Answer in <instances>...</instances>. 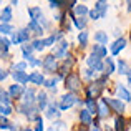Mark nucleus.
I'll list each match as a JSON object with an SVG mask.
<instances>
[{
  "instance_id": "obj_1",
  "label": "nucleus",
  "mask_w": 131,
  "mask_h": 131,
  "mask_svg": "<svg viewBox=\"0 0 131 131\" xmlns=\"http://www.w3.org/2000/svg\"><path fill=\"white\" fill-rule=\"evenodd\" d=\"M86 65L90 70L93 71H103V68H105V65H103V60L98 57H95V55H90L86 57Z\"/></svg>"
},
{
  "instance_id": "obj_2",
  "label": "nucleus",
  "mask_w": 131,
  "mask_h": 131,
  "mask_svg": "<svg viewBox=\"0 0 131 131\" xmlns=\"http://www.w3.org/2000/svg\"><path fill=\"white\" fill-rule=\"evenodd\" d=\"M103 101H105L108 106H111L113 111L119 113V115H121V113L126 110V105L121 101V100H118V98H103Z\"/></svg>"
},
{
  "instance_id": "obj_3",
  "label": "nucleus",
  "mask_w": 131,
  "mask_h": 131,
  "mask_svg": "<svg viewBox=\"0 0 131 131\" xmlns=\"http://www.w3.org/2000/svg\"><path fill=\"white\" fill-rule=\"evenodd\" d=\"M75 103H77V96H75L73 93H67V95L61 96V101H60V105H58V108L63 110V111H67V110L71 108Z\"/></svg>"
},
{
  "instance_id": "obj_4",
  "label": "nucleus",
  "mask_w": 131,
  "mask_h": 131,
  "mask_svg": "<svg viewBox=\"0 0 131 131\" xmlns=\"http://www.w3.org/2000/svg\"><path fill=\"white\" fill-rule=\"evenodd\" d=\"M42 67H43V70H45V71H48V73H53V71L58 68L57 58H55L53 55H48V57L42 61Z\"/></svg>"
},
{
  "instance_id": "obj_5",
  "label": "nucleus",
  "mask_w": 131,
  "mask_h": 131,
  "mask_svg": "<svg viewBox=\"0 0 131 131\" xmlns=\"http://www.w3.org/2000/svg\"><path fill=\"white\" fill-rule=\"evenodd\" d=\"M116 96H118V100H121L123 103H129L131 101V93L129 90L125 86V85L118 83V86H116Z\"/></svg>"
},
{
  "instance_id": "obj_6",
  "label": "nucleus",
  "mask_w": 131,
  "mask_h": 131,
  "mask_svg": "<svg viewBox=\"0 0 131 131\" xmlns=\"http://www.w3.org/2000/svg\"><path fill=\"white\" fill-rule=\"evenodd\" d=\"M68 50V43L65 42V40H61L58 45H55V48H53V57L55 58H65L67 55H65V51Z\"/></svg>"
},
{
  "instance_id": "obj_7",
  "label": "nucleus",
  "mask_w": 131,
  "mask_h": 131,
  "mask_svg": "<svg viewBox=\"0 0 131 131\" xmlns=\"http://www.w3.org/2000/svg\"><path fill=\"white\" fill-rule=\"evenodd\" d=\"M67 88L71 90V91H77L78 88H80V78L77 77V75H68L67 77Z\"/></svg>"
},
{
  "instance_id": "obj_8",
  "label": "nucleus",
  "mask_w": 131,
  "mask_h": 131,
  "mask_svg": "<svg viewBox=\"0 0 131 131\" xmlns=\"http://www.w3.org/2000/svg\"><path fill=\"white\" fill-rule=\"evenodd\" d=\"M22 96H23V105H33V103H35L37 93H35V90H33V88H28V90L25 88V91H23Z\"/></svg>"
},
{
  "instance_id": "obj_9",
  "label": "nucleus",
  "mask_w": 131,
  "mask_h": 131,
  "mask_svg": "<svg viewBox=\"0 0 131 131\" xmlns=\"http://www.w3.org/2000/svg\"><path fill=\"white\" fill-rule=\"evenodd\" d=\"M47 118H51V119L60 118V111H58V105H57V103H50V105H47Z\"/></svg>"
},
{
  "instance_id": "obj_10",
  "label": "nucleus",
  "mask_w": 131,
  "mask_h": 131,
  "mask_svg": "<svg viewBox=\"0 0 131 131\" xmlns=\"http://www.w3.org/2000/svg\"><path fill=\"white\" fill-rule=\"evenodd\" d=\"M23 91H25V86H22V85H17V83H13L12 86L8 88V95L12 96V98H20V96L23 95Z\"/></svg>"
},
{
  "instance_id": "obj_11",
  "label": "nucleus",
  "mask_w": 131,
  "mask_h": 131,
  "mask_svg": "<svg viewBox=\"0 0 131 131\" xmlns=\"http://www.w3.org/2000/svg\"><path fill=\"white\" fill-rule=\"evenodd\" d=\"M12 77H13V80L17 81V85H25V83H28V75L25 73V71H13L12 73Z\"/></svg>"
},
{
  "instance_id": "obj_12",
  "label": "nucleus",
  "mask_w": 131,
  "mask_h": 131,
  "mask_svg": "<svg viewBox=\"0 0 131 131\" xmlns=\"http://www.w3.org/2000/svg\"><path fill=\"white\" fill-rule=\"evenodd\" d=\"M37 108L38 110H47V103H48V96H47V93H43V91H40V93H37Z\"/></svg>"
},
{
  "instance_id": "obj_13",
  "label": "nucleus",
  "mask_w": 131,
  "mask_h": 131,
  "mask_svg": "<svg viewBox=\"0 0 131 131\" xmlns=\"http://www.w3.org/2000/svg\"><path fill=\"white\" fill-rule=\"evenodd\" d=\"M125 47H126V40L121 37V38H118L115 43L111 45V47H110V50H111V53H113V55H118V53H119V51H121Z\"/></svg>"
},
{
  "instance_id": "obj_14",
  "label": "nucleus",
  "mask_w": 131,
  "mask_h": 131,
  "mask_svg": "<svg viewBox=\"0 0 131 131\" xmlns=\"http://www.w3.org/2000/svg\"><path fill=\"white\" fill-rule=\"evenodd\" d=\"M91 55H95V57L98 58H105L106 55H108V50H106V47H103V45H93L91 48Z\"/></svg>"
},
{
  "instance_id": "obj_15",
  "label": "nucleus",
  "mask_w": 131,
  "mask_h": 131,
  "mask_svg": "<svg viewBox=\"0 0 131 131\" xmlns=\"http://www.w3.org/2000/svg\"><path fill=\"white\" fill-rule=\"evenodd\" d=\"M28 81L33 85H43L45 83V77L40 71H33L32 75H28Z\"/></svg>"
},
{
  "instance_id": "obj_16",
  "label": "nucleus",
  "mask_w": 131,
  "mask_h": 131,
  "mask_svg": "<svg viewBox=\"0 0 131 131\" xmlns=\"http://www.w3.org/2000/svg\"><path fill=\"white\" fill-rule=\"evenodd\" d=\"M103 65H105V68H103V73H105V77H110L113 71H116V67H115V61H113V58H106V61H105Z\"/></svg>"
},
{
  "instance_id": "obj_17",
  "label": "nucleus",
  "mask_w": 131,
  "mask_h": 131,
  "mask_svg": "<svg viewBox=\"0 0 131 131\" xmlns=\"http://www.w3.org/2000/svg\"><path fill=\"white\" fill-rule=\"evenodd\" d=\"M27 32H28V33L32 32L35 37H40V35H42V32H43V28H42V27H40L37 22H30L28 25H27Z\"/></svg>"
},
{
  "instance_id": "obj_18",
  "label": "nucleus",
  "mask_w": 131,
  "mask_h": 131,
  "mask_svg": "<svg viewBox=\"0 0 131 131\" xmlns=\"http://www.w3.org/2000/svg\"><path fill=\"white\" fill-rule=\"evenodd\" d=\"M85 105H86V111L90 115H96V113H98V103H96L93 98H86Z\"/></svg>"
},
{
  "instance_id": "obj_19",
  "label": "nucleus",
  "mask_w": 131,
  "mask_h": 131,
  "mask_svg": "<svg viewBox=\"0 0 131 131\" xmlns=\"http://www.w3.org/2000/svg\"><path fill=\"white\" fill-rule=\"evenodd\" d=\"M116 70H118V73H119V75H128L131 68H129L128 61H125V60H118V63H116Z\"/></svg>"
},
{
  "instance_id": "obj_20",
  "label": "nucleus",
  "mask_w": 131,
  "mask_h": 131,
  "mask_svg": "<svg viewBox=\"0 0 131 131\" xmlns=\"http://www.w3.org/2000/svg\"><path fill=\"white\" fill-rule=\"evenodd\" d=\"M95 42L98 43V45H103V47H105V45L108 43V33L103 32V30L96 32V33H95Z\"/></svg>"
},
{
  "instance_id": "obj_21",
  "label": "nucleus",
  "mask_w": 131,
  "mask_h": 131,
  "mask_svg": "<svg viewBox=\"0 0 131 131\" xmlns=\"http://www.w3.org/2000/svg\"><path fill=\"white\" fill-rule=\"evenodd\" d=\"M95 10L100 13V15L105 18V15H106V12H108V2H103V0H100V2H96L95 3Z\"/></svg>"
},
{
  "instance_id": "obj_22",
  "label": "nucleus",
  "mask_w": 131,
  "mask_h": 131,
  "mask_svg": "<svg viewBox=\"0 0 131 131\" xmlns=\"http://www.w3.org/2000/svg\"><path fill=\"white\" fill-rule=\"evenodd\" d=\"M0 20H2V23H10V20H12V7H5L2 10Z\"/></svg>"
},
{
  "instance_id": "obj_23",
  "label": "nucleus",
  "mask_w": 131,
  "mask_h": 131,
  "mask_svg": "<svg viewBox=\"0 0 131 131\" xmlns=\"http://www.w3.org/2000/svg\"><path fill=\"white\" fill-rule=\"evenodd\" d=\"M96 115L100 116V118H106V116L110 115V110H108V105H106L105 101H100L98 103V113H96Z\"/></svg>"
},
{
  "instance_id": "obj_24",
  "label": "nucleus",
  "mask_w": 131,
  "mask_h": 131,
  "mask_svg": "<svg viewBox=\"0 0 131 131\" xmlns=\"http://www.w3.org/2000/svg\"><path fill=\"white\" fill-rule=\"evenodd\" d=\"M88 12H90V8L86 5H83V3H77L75 5V17H85Z\"/></svg>"
},
{
  "instance_id": "obj_25",
  "label": "nucleus",
  "mask_w": 131,
  "mask_h": 131,
  "mask_svg": "<svg viewBox=\"0 0 131 131\" xmlns=\"http://www.w3.org/2000/svg\"><path fill=\"white\" fill-rule=\"evenodd\" d=\"M17 38H18V43H25V42L30 40V33L27 32V28L17 30Z\"/></svg>"
},
{
  "instance_id": "obj_26",
  "label": "nucleus",
  "mask_w": 131,
  "mask_h": 131,
  "mask_svg": "<svg viewBox=\"0 0 131 131\" xmlns=\"http://www.w3.org/2000/svg\"><path fill=\"white\" fill-rule=\"evenodd\" d=\"M10 40L7 38H0V57H7V51H8V47H10Z\"/></svg>"
},
{
  "instance_id": "obj_27",
  "label": "nucleus",
  "mask_w": 131,
  "mask_h": 131,
  "mask_svg": "<svg viewBox=\"0 0 131 131\" xmlns=\"http://www.w3.org/2000/svg\"><path fill=\"white\" fill-rule=\"evenodd\" d=\"M73 22H75V27H77L80 32H83L85 27H86V18H85V17H75Z\"/></svg>"
},
{
  "instance_id": "obj_28",
  "label": "nucleus",
  "mask_w": 131,
  "mask_h": 131,
  "mask_svg": "<svg viewBox=\"0 0 131 131\" xmlns=\"http://www.w3.org/2000/svg\"><path fill=\"white\" fill-rule=\"evenodd\" d=\"M80 121L83 125H91V115L86 110H80Z\"/></svg>"
},
{
  "instance_id": "obj_29",
  "label": "nucleus",
  "mask_w": 131,
  "mask_h": 131,
  "mask_svg": "<svg viewBox=\"0 0 131 131\" xmlns=\"http://www.w3.org/2000/svg\"><path fill=\"white\" fill-rule=\"evenodd\" d=\"M58 80H60V77H57V78H50V80H45V86L47 88H50V90H53V91H57V83H58Z\"/></svg>"
},
{
  "instance_id": "obj_30",
  "label": "nucleus",
  "mask_w": 131,
  "mask_h": 131,
  "mask_svg": "<svg viewBox=\"0 0 131 131\" xmlns=\"http://www.w3.org/2000/svg\"><path fill=\"white\" fill-rule=\"evenodd\" d=\"M125 119L121 118V116H116L115 118V131H123L125 129Z\"/></svg>"
},
{
  "instance_id": "obj_31",
  "label": "nucleus",
  "mask_w": 131,
  "mask_h": 131,
  "mask_svg": "<svg viewBox=\"0 0 131 131\" xmlns=\"http://www.w3.org/2000/svg\"><path fill=\"white\" fill-rule=\"evenodd\" d=\"M78 42H80V45L81 47H86L88 45V32H80L78 33Z\"/></svg>"
},
{
  "instance_id": "obj_32",
  "label": "nucleus",
  "mask_w": 131,
  "mask_h": 131,
  "mask_svg": "<svg viewBox=\"0 0 131 131\" xmlns=\"http://www.w3.org/2000/svg\"><path fill=\"white\" fill-rule=\"evenodd\" d=\"M12 32H13V28H12L10 23H0V33H2V35H8V33H12Z\"/></svg>"
},
{
  "instance_id": "obj_33",
  "label": "nucleus",
  "mask_w": 131,
  "mask_h": 131,
  "mask_svg": "<svg viewBox=\"0 0 131 131\" xmlns=\"http://www.w3.org/2000/svg\"><path fill=\"white\" fill-rule=\"evenodd\" d=\"M32 48H33V50H37V51H42L43 48H45V45H43V40H42V38H37V40H33V43H32Z\"/></svg>"
},
{
  "instance_id": "obj_34",
  "label": "nucleus",
  "mask_w": 131,
  "mask_h": 131,
  "mask_svg": "<svg viewBox=\"0 0 131 131\" xmlns=\"http://www.w3.org/2000/svg\"><path fill=\"white\" fill-rule=\"evenodd\" d=\"M12 113V106L10 105H2L0 103V116H8Z\"/></svg>"
},
{
  "instance_id": "obj_35",
  "label": "nucleus",
  "mask_w": 131,
  "mask_h": 131,
  "mask_svg": "<svg viewBox=\"0 0 131 131\" xmlns=\"http://www.w3.org/2000/svg\"><path fill=\"white\" fill-rule=\"evenodd\" d=\"M10 95L7 91H3V90H0V103L2 105H10Z\"/></svg>"
},
{
  "instance_id": "obj_36",
  "label": "nucleus",
  "mask_w": 131,
  "mask_h": 131,
  "mask_svg": "<svg viewBox=\"0 0 131 131\" xmlns=\"http://www.w3.org/2000/svg\"><path fill=\"white\" fill-rule=\"evenodd\" d=\"M22 51H23V58H28V57H32V51H33V48H32V45H23L22 47Z\"/></svg>"
},
{
  "instance_id": "obj_37",
  "label": "nucleus",
  "mask_w": 131,
  "mask_h": 131,
  "mask_svg": "<svg viewBox=\"0 0 131 131\" xmlns=\"http://www.w3.org/2000/svg\"><path fill=\"white\" fill-rule=\"evenodd\" d=\"M88 13H90V18H91V20H100V18H103V17H101V15H100V13H98V12H96V10H95V8H93V10H90V12H88Z\"/></svg>"
},
{
  "instance_id": "obj_38",
  "label": "nucleus",
  "mask_w": 131,
  "mask_h": 131,
  "mask_svg": "<svg viewBox=\"0 0 131 131\" xmlns=\"http://www.w3.org/2000/svg\"><path fill=\"white\" fill-rule=\"evenodd\" d=\"M83 77L88 78V80H91V78H95V73H93V70H90V68H85L83 70Z\"/></svg>"
},
{
  "instance_id": "obj_39",
  "label": "nucleus",
  "mask_w": 131,
  "mask_h": 131,
  "mask_svg": "<svg viewBox=\"0 0 131 131\" xmlns=\"http://www.w3.org/2000/svg\"><path fill=\"white\" fill-rule=\"evenodd\" d=\"M37 121H38V125H37L35 131H45V129H43V119H42V118L38 116V118H37Z\"/></svg>"
},
{
  "instance_id": "obj_40",
  "label": "nucleus",
  "mask_w": 131,
  "mask_h": 131,
  "mask_svg": "<svg viewBox=\"0 0 131 131\" xmlns=\"http://www.w3.org/2000/svg\"><path fill=\"white\" fill-rule=\"evenodd\" d=\"M61 3H63V2H58V0L55 2V0H51V2L48 3V5H50L51 8H60V7H61Z\"/></svg>"
},
{
  "instance_id": "obj_41",
  "label": "nucleus",
  "mask_w": 131,
  "mask_h": 131,
  "mask_svg": "<svg viewBox=\"0 0 131 131\" xmlns=\"http://www.w3.org/2000/svg\"><path fill=\"white\" fill-rule=\"evenodd\" d=\"M28 63L32 65V67H40V65H42V60H35V57H33V60L28 61Z\"/></svg>"
},
{
  "instance_id": "obj_42",
  "label": "nucleus",
  "mask_w": 131,
  "mask_h": 131,
  "mask_svg": "<svg viewBox=\"0 0 131 131\" xmlns=\"http://www.w3.org/2000/svg\"><path fill=\"white\" fill-rule=\"evenodd\" d=\"M7 77H8V73H7V70H2V68H0V81H2V80H5Z\"/></svg>"
},
{
  "instance_id": "obj_43",
  "label": "nucleus",
  "mask_w": 131,
  "mask_h": 131,
  "mask_svg": "<svg viewBox=\"0 0 131 131\" xmlns=\"http://www.w3.org/2000/svg\"><path fill=\"white\" fill-rule=\"evenodd\" d=\"M63 126H65L63 121H53V126H51V128H63Z\"/></svg>"
},
{
  "instance_id": "obj_44",
  "label": "nucleus",
  "mask_w": 131,
  "mask_h": 131,
  "mask_svg": "<svg viewBox=\"0 0 131 131\" xmlns=\"http://www.w3.org/2000/svg\"><path fill=\"white\" fill-rule=\"evenodd\" d=\"M8 129L10 131H18V126H17L15 123H12V125H8Z\"/></svg>"
},
{
  "instance_id": "obj_45",
  "label": "nucleus",
  "mask_w": 131,
  "mask_h": 131,
  "mask_svg": "<svg viewBox=\"0 0 131 131\" xmlns=\"http://www.w3.org/2000/svg\"><path fill=\"white\" fill-rule=\"evenodd\" d=\"M90 131H101V129L98 128V125H95V126H91V129H90Z\"/></svg>"
},
{
  "instance_id": "obj_46",
  "label": "nucleus",
  "mask_w": 131,
  "mask_h": 131,
  "mask_svg": "<svg viewBox=\"0 0 131 131\" xmlns=\"http://www.w3.org/2000/svg\"><path fill=\"white\" fill-rule=\"evenodd\" d=\"M126 77H128V85H129V86H131V70H129V73L126 75Z\"/></svg>"
},
{
  "instance_id": "obj_47",
  "label": "nucleus",
  "mask_w": 131,
  "mask_h": 131,
  "mask_svg": "<svg viewBox=\"0 0 131 131\" xmlns=\"http://www.w3.org/2000/svg\"><path fill=\"white\" fill-rule=\"evenodd\" d=\"M128 12L131 13V2H128Z\"/></svg>"
},
{
  "instance_id": "obj_48",
  "label": "nucleus",
  "mask_w": 131,
  "mask_h": 131,
  "mask_svg": "<svg viewBox=\"0 0 131 131\" xmlns=\"http://www.w3.org/2000/svg\"><path fill=\"white\" fill-rule=\"evenodd\" d=\"M105 131H115V129H113V128H108V126H106V129Z\"/></svg>"
},
{
  "instance_id": "obj_49",
  "label": "nucleus",
  "mask_w": 131,
  "mask_h": 131,
  "mask_svg": "<svg viewBox=\"0 0 131 131\" xmlns=\"http://www.w3.org/2000/svg\"><path fill=\"white\" fill-rule=\"evenodd\" d=\"M23 131H33V129H30V128H25V129H23Z\"/></svg>"
},
{
  "instance_id": "obj_50",
  "label": "nucleus",
  "mask_w": 131,
  "mask_h": 131,
  "mask_svg": "<svg viewBox=\"0 0 131 131\" xmlns=\"http://www.w3.org/2000/svg\"><path fill=\"white\" fill-rule=\"evenodd\" d=\"M48 131H57V129H55V128H50V129H48Z\"/></svg>"
}]
</instances>
